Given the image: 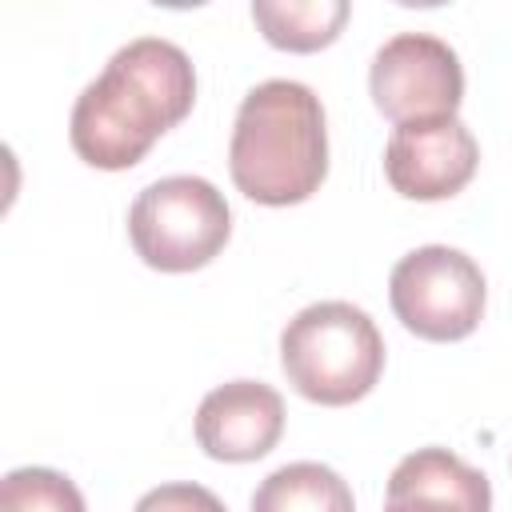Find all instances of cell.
Returning <instances> with one entry per match:
<instances>
[{"label": "cell", "mask_w": 512, "mask_h": 512, "mask_svg": "<svg viewBox=\"0 0 512 512\" xmlns=\"http://www.w3.org/2000/svg\"><path fill=\"white\" fill-rule=\"evenodd\" d=\"M196 100V72L180 44L136 36L112 52L104 72L76 96L68 140L92 168L120 172L176 128Z\"/></svg>", "instance_id": "6da1fadb"}, {"label": "cell", "mask_w": 512, "mask_h": 512, "mask_svg": "<svg viewBox=\"0 0 512 512\" xmlns=\"http://www.w3.org/2000/svg\"><path fill=\"white\" fill-rule=\"evenodd\" d=\"M232 184L268 208L308 200L328 176V128L320 96L300 80L256 84L228 140Z\"/></svg>", "instance_id": "7a4b0ae2"}, {"label": "cell", "mask_w": 512, "mask_h": 512, "mask_svg": "<svg viewBox=\"0 0 512 512\" xmlns=\"http://www.w3.org/2000/svg\"><path fill=\"white\" fill-rule=\"evenodd\" d=\"M280 368L304 400L340 408L376 388L384 372V336L364 308L320 300L284 324Z\"/></svg>", "instance_id": "3957f363"}, {"label": "cell", "mask_w": 512, "mask_h": 512, "mask_svg": "<svg viewBox=\"0 0 512 512\" xmlns=\"http://www.w3.org/2000/svg\"><path fill=\"white\" fill-rule=\"evenodd\" d=\"M232 236L224 192L204 176L152 180L128 208V240L148 268L196 272L220 256Z\"/></svg>", "instance_id": "277c9868"}, {"label": "cell", "mask_w": 512, "mask_h": 512, "mask_svg": "<svg viewBox=\"0 0 512 512\" xmlns=\"http://www.w3.org/2000/svg\"><path fill=\"white\" fill-rule=\"evenodd\" d=\"M388 300L396 320L420 340H464L484 316V272L480 264L448 244H424L396 260L388 276Z\"/></svg>", "instance_id": "5b68a950"}, {"label": "cell", "mask_w": 512, "mask_h": 512, "mask_svg": "<svg viewBox=\"0 0 512 512\" xmlns=\"http://www.w3.org/2000/svg\"><path fill=\"white\" fill-rule=\"evenodd\" d=\"M368 92L396 128L448 120L464 100V68L448 40L432 32H396L372 56Z\"/></svg>", "instance_id": "8992f818"}, {"label": "cell", "mask_w": 512, "mask_h": 512, "mask_svg": "<svg viewBox=\"0 0 512 512\" xmlns=\"http://www.w3.org/2000/svg\"><path fill=\"white\" fill-rule=\"evenodd\" d=\"M480 164V144L460 116L400 124L384 148V176L408 200L456 196Z\"/></svg>", "instance_id": "52a82bcc"}, {"label": "cell", "mask_w": 512, "mask_h": 512, "mask_svg": "<svg viewBox=\"0 0 512 512\" xmlns=\"http://www.w3.org/2000/svg\"><path fill=\"white\" fill-rule=\"evenodd\" d=\"M284 432V400L264 380H228L196 408V444L224 464H248L276 448Z\"/></svg>", "instance_id": "ba28073f"}, {"label": "cell", "mask_w": 512, "mask_h": 512, "mask_svg": "<svg viewBox=\"0 0 512 512\" xmlns=\"http://www.w3.org/2000/svg\"><path fill=\"white\" fill-rule=\"evenodd\" d=\"M384 512H492V488L456 452L416 448L392 468Z\"/></svg>", "instance_id": "9c48e42d"}, {"label": "cell", "mask_w": 512, "mask_h": 512, "mask_svg": "<svg viewBox=\"0 0 512 512\" xmlns=\"http://www.w3.org/2000/svg\"><path fill=\"white\" fill-rule=\"evenodd\" d=\"M252 512H356V500L340 472L316 460H296L260 480Z\"/></svg>", "instance_id": "30bf717a"}, {"label": "cell", "mask_w": 512, "mask_h": 512, "mask_svg": "<svg viewBox=\"0 0 512 512\" xmlns=\"http://www.w3.org/2000/svg\"><path fill=\"white\" fill-rule=\"evenodd\" d=\"M348 12V0H252V20L260 24L264 40L288 52L328 48Z\"/></svg>", "instance_id": "8fae6325"}, {"label": "cell", "mask_w": 512, "mask_h": 512, "mask_svg": "<svg viewBox=\"0 0 512 512\" xmlns=\"http://www.w3.org/2000/svg\"><path fill=\"white\" fill-rule=\"evenodd\" d=\"M0 512H84V496L56 468H12L0 484Z\"/></svg>", "instance_id": "7c38bea8"}, {"label": "cell", "mask_w": 512, "mask_h": 512, "mask_svg": "<svg viewBox=\"0 0 512 512\" xmlns=\"http://www.w3.org/2000/svg\"><path fill=\"white\" fill-rule=\"evenodd\" d=\"M132 512H228V508L204 484H184L180 480V484H160V488L144 492Z\"/></svg>", "instance_id": "4fadbf2b"}]
</instances>
